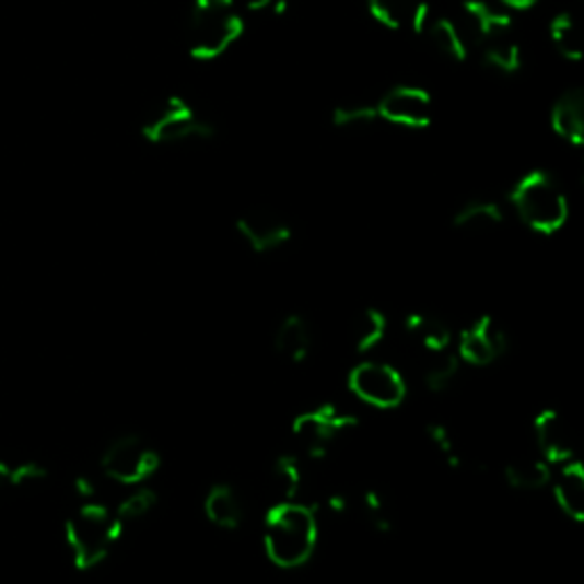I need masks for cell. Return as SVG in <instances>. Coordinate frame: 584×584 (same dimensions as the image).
<instances>
[{
	"mask_svg": "<svg viewBox=\"0 0 584 584\" xmlns=\"http://www.w3.org/2000/svg\"><path fill=\"white\" fill-rule=\"evenodd\" d=\"M359 424V418L334 405L315 407L292 420V436L311 459H323L329 447Z\"/></svg>",
	"mask_w": 584,
	"mask_h": 584,
	"instance_id": "8992f818",
	"label": "cell"
},
{
	"mask_svg": "<svg viewBox=\"0 0 584 584\" xmlns=\"http://www.w3.org/2000/svg\"><path fill=\"white\" fill-rule=\"evenodd\" d=\"M388 331V320L386 315L379 308H365V313L361 315V323L357 327V352L365 354V352H373L377 344L386 338Z\"/></svg>",
	"mask_w": 584,
	"mask_h": 584,
	"instance_id": "83f0119b",
	"label": "cell"
},
{
	"mask_svg": "<svg viewBox=\"0 0 584 584\" xmlns=\"http://www.w3.org/2000/svg\"><path fill=\"white\" fill-rule=\"evenodd\" d=\"M235 229L243 235V241L258 254L283 247L292 235L285 220H281L277 212L265 208L247 210L245 215L237 218Z\"/></svg>",
	"mask_w": 584,
	"mask_h": 584,
	"instance_id": "7c38bea8",
	"label": "cell"
},
{
	"mask_svg": "<svg viewBox=\"0 0 584 584\" xmlns=\"http://www.w3.org/2000/svg\"><path fill=\"white\" fill-rule=\"evenodd\" d=\"M459 363L462 359L453 350H443L434 354H424L422 363V382L430 390L441 393L455 384L459 375Z\"/></svg>",
	"mask_w": 584,
	"mask_h": 584,
	"instance_id": "7402d4cb",
	"label": "cell"
},
{
	"mask_svg": "<svg viewBox=\"0 0 584 584\" xmlns=\"http://www.w3.org/2000/svg\"><path fill=\"white\" fill-rule=\"evenodd\" d=\"M510 201L523 224L541 235L557 233L569 220L567 195L548 172L537 170L518 178Z\"/></svg>",
	"mask_w": 584,
	"mask_h": 584,
	"instance_id": "3957f363",
	"label": "cell"
},
{
	"mask_svg": "<svg viewBox=\"0 0 584 584\" xmlns=\"http://www.w3.org/2000/svg\"><path fill=\"white\" fill-rule=\"evenodd\" d=\"M375 108L379 119L400 128H428L434 119L432 96L413 85L388 90Z\"/></svg>",
	"mask_w": 584,
	"mask_h": 584,
	"instance_id": "9c48e42d",
	"label": "cell"
},
{
	"mask_svg": "<svg viewBox=\"0 0 584 584\" xmlns=\"http://www.w3.org/2000/svg\"><path fill=\"white\" fill-rule=\"evenodd\" d=\"M552 493L571 521L580 523L584 518V468L575 459L562 464L552 482Z\"/></svg>",
	"mask_w": 584,
	"mask_h": 584,
	"instance_id": "2e32d148",
	"label": "cell"
},
{
	"mask_svg": "<svg viewBox=\"0 0 584 584\" xmlns=\"http://www.w3.org/2000/svg\"><path fill=\"white\" fill-rule=\"evenodd\" d=\"M428 436L430 441L439 447V453L447 459V464L453 466V468H459L464 464V457L459 453V447H457V441L453 436V432H449L445 424H439V422H432L430 428H428Z\"/></svg>",
	"mask_w": 584,
	"mask_h": 584,
	"instance_id": "4dcf8cb0",
	"label": "cell"
},
{
	"mask_svg": "<svg viewBox=\"0 0 584 584\" xmlns=\"http://www.w3.org/2000/svg\"><path fill=\"white\" fill-rule=\"evenodd\" d=\"M498 3L504 8V10H514V12H527L533 10L539 0H498Z\"/></svg>",
	"mask_w": 584,
	"mask_h": 584,
	"instance_id": "d6a6232c",
	"label": "cell"
},
{
	"mask_svg": "<svg viewBox=\"0 0 584 584\" xmlns=\"http://www.w3.org/2000/svg\"><path fill=\"white\" fill-rule=\"evenodd\" d=\"M348 384L359 400L375 409H393L402 405L407 395L405 377L393 365L379 361H365L352 367Z\"/></svg>",
	"mask_w": 584,
	"mask_h": 584,
	"instance_id": "ba28073f",
	"label": "cell"
},
{
	"mask_svg": "<svg viewBox=\"0 0 584 584\" xmlns=\"http://www.w3.org/2000/svg\"><path fill=\"white\" fill-rule=\"evenodd\" d=\"M161 466V457L140 436L115 439L101 457L103 472L119 484H142Z\"/></svg>",
	"mask_w": 584,
	"mask_h": 584,
	"instance_id": "52a82bcc",
	"label": "cell"
},
{
	"mask_svg": "<svg viewBox=\"0 0 584 584\" xmlns=\"http://www.w3.org/2000/svg\"><path fill=\"white\" fill-rule=\"evenodd\" d=\"M317 512L302 500H279L265 516L262 546L279 569L304 567L317 546Z\"/></svg>",
	"mask_w": 584,
	"mask_h": 584,
	"instance_id": "6da1fadb",
	"label": "cell"
},
{
	"mask_svg": "<svg viewBox=\"0 0 584 584\" xmlns=\"http://www.w3.org/2000/svg\"><path fill=\"white\" fill-rule=\"evenodd\" d=\"M12 487V468L5 466V464H0V491Z\"/></svg>",
	"mask_w": 584,
	"mask_h": 584,
	"instance_id": "d590c367",
	"label": "cell"
},
{
	"mask_svg": "<svg viewBox=\"0 0 584 584\" xmlns=\"http://www.w3.org/2000/svg\"><path fill=\"white\" fill-rule=\"evenodd\" d=\"M75 491L83 500H92L96 495V487L87 480V477H78L75 480Z\"/></svg>",
	"mask_w": 584,
	"mask_h": 584,
	"instance_id": "836d02e7",
	"label": "cell"
},
{
	"mask_svg": "<svg viewBox=\"0 0 584 584\" xmlns=\"http://www.w3.org/2000/svg\"><path fill=\"white\" fill-rule=\"evenodd\" d=\"M48 472L39 464H21L12 468V487H33L44 482Z\"/></svg>",
	"mask_w": 584,
	"mask_h": 584,
	"instance_id": "1f68e13d",
	"label": "cell"
},
{
	"mask_svg": "<svg viewBox=\"0 0 584 584\" xmlns=\"http://www.w3.org/2000/svg\"><path fill=\"white\" fill-rule=\"evenodd\" d=\"M550 124L554 136L571 147H580L584 140V94L582 90H569L554 101Z\"/></svg>",
	"mask_w": 584,
	"mask_h": 584,
	"instance_id": "9a60e30c",
	"label": "cell"
},
{
	"mask_svg": "<svg viewBox=\"0 0 584 584\" xmlns=\"http://www.w3.org/2000/svg\"><path fill=\"white\" fill-rule=\"evenodd\" d=\"M245 5L249 12H270L275 0H245Z\"/></svg>",
	"mask_w": 584,
	"mask_h": 584,
	"instance_id": "e575fe53",
	"label": "cell"
},
{
	"mask_svg": "<svg viewBox=\"0 0 584 584\" xmlns=\"http://www.w3.org/2000/svg\"><path fill=\"white\" fill-rule=\"evenodd\" d=\"M504 480L518 491H539L552 482V470L544 457H521L504 466Z\"/></svg>",
	"mask_w": 584,
	"mask_h": 584,
	"instance_id": "44dd1931",
	"label": "cell"
},
{
	"mask_svg": "<svg viewBox=\"0 0 584 584\" xmlns=\"http://www.w3.org/2000/svg\"><path fill=\"white\" fill-rule=\"evenodd\" d=\"M203 512L212 525L220 529H235L245 518L243 500L231 484H215L203 500Z\"/></svg>",
	"mask_w": 584,
	"mask_h": 584,
	"instance_id": "d6986e66",
	"label": "cell"
},
{
	"mask_svg": "<svg viewBox=\"0 0 584 584\" xmlns=\"http://www.w3.org/2000/svg\"><path fill=\"white\" fill-rule=\"evenodd\" d=\"M548 33H550V42L560 52L562 58L571 60V62H580L582 58V44H580V33H577V23L569 12L562 14H554L550 25H548Z\"/></svg>",
	"mask_w": 584,
	"mask_h": 584,
	"instance_id": "484cf974",
	"label": "cell"
},
{
	"mask_svg": "<svg viewBox=\"0 0 584 584\" xmlns=\"http://www.w3.org/2000/svg\"><path fill=\"white\" fill-rule=\"evenodd\" d=\"M453 222L457 229H491L502 222V210L495 201L472 199L455 212Z\"/></svg>",
	"mask_w": 584,
	"mask_h": 584,
	"instance_id": "4316f807",
	"label": "cell"
},
{
	"mask_svg": "<svg viewBox=\"0 0 584 584\" xmlns=\"http://www.w3.org/2000/svg\"><path fill=\"white\" fill-rule=\"evenodd\" d=\"M510 348L504 329L489 315L477 317L468 327L462 329L457 340V357L470 365L484 367L500 359Z\"/></svg>",
	"mask_w": 584,
	"mask_h": 584,
	"instance_id": "30bf717a",
	"label": "cell"
},
{
	"mask_svg": "<svg viewBox=\"0 0 584 584\" xmlns=\"http://www.w3.org/2000/svg\"><path fill=\"white\" fill-rule=\"evenodd\" d=\"M422 33H428V37L434 44V48L439 52H443L445 58L457 60V62H464L468 58L470 44H468L464 31H462L459 21L449 19V16H436V19L430 16V21H428V25H424Z\"/></svg>",
	"mask_w": 584,
	"mask_h": 584,
	"instance_id": "ffe728a7",
	"label": "cell"
},
{
	"mask_svg": "<svg viewBox=\"0 0 584 584\" xmlns=\"http://www.w3.org/2000/svg\"><path fill=\"white\" fill-rule=\"evenodd\" d=\"M272 477L281 500H300L306 489V470L295 455H281L272 466Z\"/></svg>",
	"mask_w": 584,
	"mask_h": 584,
	"instance_id": "cb8c5ba5",
	"label": "cell"
},
{
	"mask_svg": "<svg viewBox=\"0 0 584 584\" xmlns=\"http://www.w3.org/2000/svg\"><path fill=\"white\" fill-rule=\"evenodd\" d=\"M480 50H482L484 67L502 75H514L523 67V50H521V44L514 39V35L493 39L484 44Z\"/></svg>",
	"mask_w": 584,
	"mask_h": 584,
	"instance_id": "603a6c76",
	"label": "cell"
},
{
	"mask_svg": "<svg viewBox=\"0 0 584 584\" xmlns=\"http://www.w3.org/2000/svg\"><path fill=\"white\" fill-rule=\"evenodd\" d=\"M377 108L375 105H365V103H348V105H338L331 115L334 126L338 128H367L377 121Z\"/></svg>",
	"mask_w": 584,
	"mask_h": 584,
	"instance_id": "f1b7e54d",
	"label": "cell"
},
{
	"mask_svg": "<svg viewBox=\"0 0 584 584\" xmlns=\"http://www.w3.org/2000/svg\"><path fill=\"white\" fill-rule=\"evenodd\" d=\"M367 12L388 31L420 35L430 21L428 0H365Z\"/></svg>",
	"mask_w": 584,
	"mask_h": 584,
	"instance_id": "4fadbf2b",
	"label": "cell"
},
{
	"mask_svg": "<svg viewBox=\"0 0 584 584\" xmlns=\"http://www.w3.org/2000/svg\"><path fill=\"white\" fill-rule=\"evenodd\" d=\"M65 533L75 569L90 571L110 554L124 533V523L103 504L85 502L78 514L67 521Z\"/></svg>",
	"mask_w": 584,
	"mask_h": 584,
	"instance_id": "277c9868",
	"label": "cell"
},
{
	"mask_svg": "<svg viewBox=\"0 0 584 584\" xmlns=\"http://www.w3.org/2000/svg\"><path fill=\"white\" fill-rule=\"evenodd\" d=\"M142 136L153 144H183L208 140L212 126L203 121L185 98L167 96L144 117Z\"/></svg>",
	"mask_w": 584,
	"mask_h": 584,
	"instance_id": "5b68a950",
	"label": "cell"
},
{
	"mask_svg": "<svg viewBox=\"0 0 584 584\" xmlns=\"http://www.w3.org/2000/svg\"><path fill=\"white\" fill-rule=\"evenodd\" d=\"M313 348V334L302 315H288L275 329V350L292 361L302 363Z\"/></svg>",
	"mask_w": 584,
	"mask_h": 584,
	"instance_id": "ac0fdd59",
	"label": "cell"
},
{
	"mask_svg": "<svg viewBox=\"0 0 584 584\" xmlns=\"http://www.w3.org/2000/svg\"><path fill=\"white\" fill-rule=\"evenodd\" d=\"M155 493L151 489H138V491H132L119 507H117V518L126 525L128 521H138L142 516H147L153 507H155Z\"/></svg>",
	"mask_w": 584,
	"mask_h": 584,
	"instance_id": "f546056e",
	"label": "cell"
},
{
	"mask_svg": "<svg viewBox=\"0 0 584 584\" xmlns=\"http://www.w3.org/2000/svg\"><path fill=\"white\" fill-rule=\"evenodd\" d=\"M359 510L365 518V523L375 529V533H390L393 525H395V514H393V504L388 500V495L377 489V487H370L361 493L359 498Z\"/></svg>",
	"mask_w": 584,
	"mask_h": 584,
	"instance_id": "d4e9b609",
	"label": "cell"
},
{
	"mask_svg": "<svg viewBox=\"0 0 584 584\" xmlns=\"http://www.w3.org/2000/svg\"><path fill=\"white\" fill-rule=\"evenodd\" d=\"M533 432L539 445V453L548 464H567L573 459V439L560 413L552 409H544L541 413H537Z\"/></svg>",
	"mask_w": 584,
	"mask_h": 584,
	"instance_id": "5bb4252c",
	"label": "cell"
},
{
	"mask_svg": "<svg viewBox=\"0 0 584 584\" xmlns=\"http://www.w3.org/2000/svg\"><path fill=\"white\" fill-rule=\"evenodd\" d=\"M405 331L422 352V357L449 350V344H453V331H449V327L439 320V317L428 313H411L405 323Z\"/></svg>",
	"mask_w": 584,
	"mask_h": 584,
	"instance_id": "e0dca14e",
	"label": "cell"
},
{
	"mask_svg": "<svg viewBox=\"0 0 584 584\" xmlns=\"http://www.w3.org/2000/svg\"><path fill=\"white\" fill-rule=\"evenodd\" d=\"M459 25L470 48H482L493 39L514 35L512 14L487 3V0H464Z\"/></svg>",
	"mask_w": 584,
	"mask_h": 584,
	"instance_id": "8fae6325",
	"label": "cell"
},
{
	"mask_svg": "<svg viewBox=\"0 0 584 584\" xmlns=\"http://www.w3.org/2000/svg\"><path fill=\"white\" fill-rule=\"evenodd\" d=\"M245 19L235 0H195L188 48L195 60H218L243 37Z\"/></svg>",
	"mask_w": 584,
	"mask_h": 584,
	"instance_id": "7a4b0ae2",
	"label": "cell"
}]
</instances>
